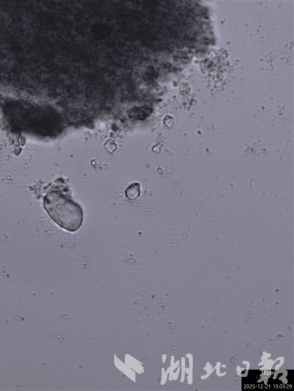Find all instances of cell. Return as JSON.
<instances>
[{"instance_id": "obj_1", "label": "cell", "mask_w": 294, "mask_h": 391, "mask_svg": "<svg viewBox=\"0 0 294 391\" xmlns=\"http://www.w3.org/2000/svg\"><path fill=\"white\" fill-rule=\"evenodd\" d=\"M45 207L51 218L63 229L74 232L81 226L83 215L81 206L66 195L52 192L45 197Z\"/></svg>"}, {"instance_id": "obj_2", "label": "cell", "mask_w": 294, "mask_h": 391, "mask_svg": "<svg viewBox=\"0 0 294 391\" xmlns=\"http://www.w3.org/2000/svg\"><path fill=\"white\" fill-rule=\"evenodd\" d=\"M140 194V186L139 183H135L127 188L125 190L126 197L130 200H135L139 197Z\"/></svg>"}]
</instances>
